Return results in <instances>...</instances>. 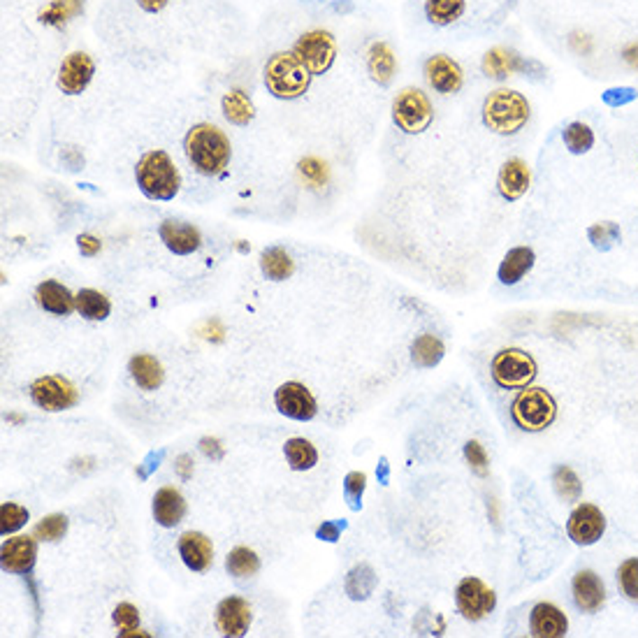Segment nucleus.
Returning a JSON list of instances; mask_svg holds the SVG:
<instances>
[{
	"instance_id": "1",
	"label": "nucleus",
	"mask_w": 638,
	"mask_h": 638,
	"mask_svg": "<svg viewBox=\"0 0 638 638\" xmlns=\"http://www.w3.org/2000/svg\"><path fill=\"white\" fill-rule=\"evenodd\" d=\"M184 149L191 166L202 176H216L226 170L230 163V139L220 128L211 123H198L186 132Z\"/></svg>"
},
{
	"instance_id": "2",
	"label": "nucleus",
	"mask_w": 638,
	"mask_h": 638,
	"mask_svg": "<svg viewBox=\"0 0 638 638\" xmlns=\"http://www.w3.org/2000/svg\"><path fill=\"white\" fill-rule=\"evenodd\" d=\"M263 77L265 86L274 98L298 100L309 91L314 75L302 66V61L292 51H276L265 63Z\"/></svg>"
},
{
	"instance_id": "3",
	"label": "nucleus",
	"mask_w": 638,
	"mask_h": 638,
	"mask_svg": "<svg viewBox=\"0 0 638 638\" xmlns=\"http://www.w3.org/2000/svg\"><path fill=\"white\" fill-rule=\"evenodd\" d=\"M135 179H138L139 191L149 200H175L182 188V175L176 170L175 160L160 149L147 151L139 158Z\"/></svg>"
},
{
	"instance_id": "4",
	"label": "nucleus",
	"mask_w": 638,
	"mask_h": 638,
	"mask_svg": "<svg viewBox=\"0 0 638 638\" xmlns=\"http://www.w3.org/2000/svg\"><path fill=\"white\" fill-rule=\"evenodd\" d=\"M527 98L513 88H497L483 103V123L497 135H516L529 121Z\"/></svg>"
},
{
	"instance_id": "5",
	"label": "nucleus",
	"mask_w": 638,
	"mask_h": 638,
	"mask_svg": "<svg viewBox=\"0 0 638 638\" xmlns=\"http://www.w3.org/2000/svg\"><path fill=\"white\" fill-rule=\"evenodd\" d=\"M511 416L516 425L525 432H544L557 418L555 397L545 388H523V392L513 400Z\"/></svg>"
},
{
	"instance_id": "6",
	"label": "nucleus",
	"mask_w": 638,
	"mask_h": 638,
	"mask_svg": "<svg viewBox=\"0 0 638 638\" xmlns=\"http://www.w3.org/2000/svg\"><path fill=\"white\" fill-rule=\"evenodd\" d=\"M490 372L504 391H523L536 379V360L523 348H504L492 358Z\"/></svg>"
},
{
	"instance_id": "7",
	"label": "nucleus",
	"mask_w": 638,
	"mask_h": 638,
	"mask_svg": "<svg viewBox=\"0 0 638 638\" xmlns=\"http://www.w3.org/2000/svg\"><path fill=\"white\" fill-rule=\"evenodd\" d=\"M435 119V112L429 105V98L416 86L402 88L392 100V121L407 135H420L429 128Z\"/></svg>"
},
{
	"instance_id": "8",
	"label": "nucleus",
	"mask_w": 638,
	"mask_h": 638,
	"mask_svg": "<svg viewBox=\"0 0 638 638\" xmlns=\"http://www.w3.org/2000/svg\"><path fill=\"white\" fill-rule=\"evenodd\" d=\"M292 54L298 56L302 66L307 67L311 75H325L335 66L337 58V42L335 35L330 31H323V28H316V31H309V33L300 35V40L292 47Z\"/></svg>"
},
{
	"instance_id": "9",
	"label": "nucleus",
	"mask_w": 638,
	"mask_h": 638,
	"mask_svg": "<svg viewBox=\"0 0 638 638\" xmlns=\"http://www.w3.org/2000/svg\"><path fill=\"white\" fill-rule=\"evenodd\" d=\"M457 611L463 613L464 620L479 622L495 611L497 595L495 589L488 588L479 578H463L455 589Z\"/></svg>"
},
{
	"instance_id": "10",
	"label": "nucleus",
	"mask_w": 638,
	"mask_h": 638,
	"mask_svg": "<svg viewBox=\"0 0 638 638\" xmlns=\"http://www.w3.org/2000/svg\"><path fill=\"white\" fill-rule=\"evenodd\" d=\"M31 400L44 411H66L79 402V395L63 376H40L31 383Z\"/></svg>"
},
{
	"instance_id": "11",
	"label": "nucleus",
	"mask_w": 638,
	"mask_h": 638,
	"mask_svg": "<svg viewBox=\"0 0 638 638\" xmlns=\"http://www.w3.org/2000/svg\"><path fill=\"white\" fill-rule=\"evenodd\" d=\"M483 72L490 79H507L511 75H532V77H541L545 75L544 66L536 61H527L517 54L516 49H507V47H495L483 56L481 63Z\"/></svg>"
},
{
	"instance_id": "12",
	"label": "nucleus",
	"mask_w": 638,
	"mask_h": 638,
	"mask_svg": "<svg viewBox=\"0 0 638 638\" xmlns=\"http://www.w3.org/2000/svg\"><path fill=\"white\" fill-rule=\"evenodd\" d=\"M274 404L286 418L307 423L319 413L314 395L309 392L307 385L298 383V381H288V383L279 385L274 392Z\"/></svg>"
},
{
	"instance_id": "13",
	"label": "nucleus",
	"mask_w": 638,
	"mask_h": 638,
	"mask_svg": "<svg viewBox=\"0 0 638 638\" xmlns=\"http://www.w3.org/2000/svg\"><path fill=\"white\" fill-rule=\"evenodd\" d=\"M95 75V63L86 51H72L63 58L61 67H58V88L66 95H79L84 94Z\"/></svg>"
},
{
	"instance_id": "14",
	"label": "nucleus",
	"mask_w": 638,
	"mask_h": 638,
	"mask_svg": "<svg viewBox=\"0 0 638 638\" xmlns=\"http://www.w3.org/2000/svg\"><path fill=\"white\" fill-rule=\"evenodd\" d=\"M569 539L578 545H592L604 536L606 516L595 504H578L567 523Z\"/></svg>"
},
{
	"instance_id": "15",
	"label": "nucleus",
	"mask_w": 638,
	"mask_h": 638,
	"mask_svg": "<svg viewBox=\"0 0 638 638\" xmlns=\"http://www.w3.org/2000/svg\"><path fill=\"white\" fill-rule=\"evenodd\" d=\"M425 77H427L429 86L435 88L436 94L444 95L457 94L464 84V72L460 63L453 61L451 56L446 54L429 56L425 61Z\"/></svg>"
},
{
	"instance_id": "16",
	"label": "nucleus",
	"mask_w": 638,
	"mask_h": 638,
	"mask_svg": "<svg viewBox=\"0 0 638 638\" xmlns=\"http://www.w3.org/2000/svg\"><path fill=\"white\" fill-rule=\"evenodd\" d=\"M251 627V606L242 597H226L216 606V629L223 636H244Z\"/></svg>"
},
{
	"instance_id": "17",
	"label": "nucleus",
	"mask_w": 638,
	"mask_h": 638,
	"mask_svg": "<svg viewBox=\"0 0 638 638\" xmlns=\"http://www.w3.org/2000/svg\"><path fill=\"white\" fill-rule=\"evenodd\" d=\"M158 235L163 244L176 256H191L202 247V235H200L198 228L191 226V223H184V220H163L158 228Z\"/></svg>"
},
{
	"instance_id": "18",
	"label": "nucleus",
	"mask_w": 638,
	"mask_h": 638,
	"mask_svg": "<svg viewBox=\"0 0 638 638\" xmlns=\"http://www.w3.org/2000/svg\"><path fill=\"white\" fill-rule=\"evenodd\" d=\"M35 557H38L35 541L31 539V536H14V539H7L5 544H3V551H0V567H3V571L7 573L26 576V573L33 571Z\"/></svg>"
},
{
	"instance_id": "19",
	"label": "nucleus",
	"mask_w": 638,
	"mask_h": 638,
	"mask_svg": "<svg viewBox=\"0 0 638 638\" xmlns=\"http://www.w3.org/2000/svg\"><path fill=\"white\" fill-rule=\"evenodd\" d=\"M529 629H532V636L536 638H562L567 636L569 620L555 604L541 601L532 608Z\"/></svg>"
},
{
	"instance_id": "20",
	"label": "nucleus",
	"mask_w": 638,
	"mask_h": 638,
	"mask_svg": "<svg viewBox=\"0 0 638 638\" xmlns=\"http://www.w3.org/2000/svg\"><path fill=\"white\" fill-rule=\"evenodd\" d=\"M573 604L583 613H597L606 601V588L601 578L589 569H583L573 576Z\"/></svg>"
},
{
	"instance_id": "21",
	"label": "nucleus",
	"mask_w": 638,
	"mask_h": 638,
	"mask_svg": "<svg viewBox=\"0 0 638 638\" xmlns=\"http://www.w3.org/2000/svg\"><path fill=\"white\" fill-rule=\"evenodd\" d=\"M529 184H532V172H529L525 160L511 158L501 166L499 176H497V188H499V195L504 200H508V202L520 200L529 191Z\"/></svg>"
},
{
	"instance_id": "22",
	"label": "nucleus",
	"mask_w": 638,
	"mask_h": 638,
	"mask_svg": "<svg viewBox=\"0 0 638 638\" xmlns=\"http://www.w3.org/2000/svg\"><path fill=\"white\" fill-rule=\"evenodd\" d=\"M179 555L191 571H207L214 562V545L202 532H186L179 539Z\"/></svg>"
},
{
	"instance_id": "23",
	"label": "nucleus",
	"mask_w": 638,
	"mask_h": 638,
	"mask_svg": "<svg viewBox=\"0 0 638 638\" xmlns=\"http://www.w3.org/2000/svg\"><path fill=\"white\" fill-rule=\"evenodd\" d=\"M186 516V501L176 488H160L154 495V517L160 527L172 529Z\"/></svg>"
},
{
	"instance_id": "24",
	"label": "nucleus",
	"mask_w": 638,
	"mask_h": 638,
	"mask_svg": "<svg viewBox=\"0 0 638 638\" xmlns=\"http://www.w3.org/2000/svg\"><path fill=\"white\" fill-rule=\"evenodd\" d=\"M38 304L54 316H67L75 309V298L58 281H42L35 291Z\"/></svg>"
},
{
	"instance_id": "25",
	"label": "nucleus",
	"mask_w": 638,
	"mask_h": 638,
	"mask_svg": "<svg viewBox=\"0 0 638 638\" xmlns=\"http://www.w3.org/2000/svg\"><path fill=\"white\" fill-rule=\"evenodd\" d=\"M367 70L369 77L374 79L379 86H388L397 72L395 54H392L388 42H374L367 51Z\"/></svg>"
},
{
	"instance_id": "26",
	"label": "nucleus",
	"mask_w": 638,
	"mask_h": 638,
	"mask_svg": "<svg viewBox=\"0 0 638 638\" xmlns=\"http://www.w3.org/2000/svg\"><path fill=\"white\" fill-rule=\"evenodd\" d=\"M536 263V256L529 247L511 248L499 265V281L504 286H516Z\"/></svg>"
},
{
	"instance_id": "27",
	"label": "nucleus",
	"mask_w": 638,
	"mask_h": 638,
	"mask_svg": "<svg viewBox=\"0 0 638 638\" xmlns=\"http://www.w3.org/2000/svg\"><path fill=\"white\" fill-rule=\"evenodd\" d=\"M130 376L132 381L142 388V391H158L163 381H166V372L160 367L158 360L154 355H147V353H138L135 358L130 360Z\"/></svg>"
},
{
	"instance_id": "28",
	"label": "nucleus",
	"mask_w": 638,
	"mask_h": 638,
	"mask_svg": "<svg viewBox=\"0 0 638 638\" xmlns=\"http://www.w3.org/2000/svg\"><path fill=\"white\" fill-rule=\"evenodd\" d=\"M220 110H223V116L232 126H248L256 119L254 103H251V98L244 94L242 88H232L230 94L223 95Z\"/></svg>"
},
{
	"instance_id": "29",
	"label": "nucleus",
	"mask_w": 638,
	"mask_h": 638,
	"mask_svg": "<svg viewBox=\"0 0 638 638\" xmlns=\"http://www.w3.org/2000/svg\"><path fill=\"white\" fill-rule=\"evenodd\" d=\"M376 585H379V576H376L374 569L369 564H358V567H353L348 571L344 589L353 601H364L374 595Z\"/></svg>"
},
{
	"instance_id": "30",
	"label": "nucleus",
	"mask_w": 638,
	"mask_h": 638,
	"mask_svg": "<svg viewBox=\"0 0 638 638\" xmlns=\"http://www.w3.org/2000/svg\"><path fill=\"white\" fill-rule=\"evenodd\" d=\"M260 270L267 279L272 281H283L288 276H292L295 272V263H292L291 254L283 251L281 247H272L265 248L263 256H260Z\"/></svg>"
},
{
	"instance_id": "31",
	"label": "nucleus",
	"mask_w": 638,
	"mask_h": 638,
	"mask_svg": "<svg viewBox=\"0 0 638 638\" xmlns=\"http://www.w3.org/2000/svg\"><path fill=\"white\" fill-rule=\"evenodd\" d=\"M444 353H446V348H444V341L439 339V337L435 335H420L418 339L413 341L411 346V360L416 367H436V364L444 360Z\"/></svg>"
},
{
	"instance_id": "32",
	"label": "nucleus",
	"mask_w": 638,
	"mask_h": 638,
	"mask_svg": "<svg viewBox=\"0 0 638 638\" xmlns=\"http://www.w3.org/2000/svg\"><path fill=\"white\" fill-rule=\"evenodd\" d=\"M75 309L88 320H105L112 311L110 300L94 288H84L75 298Z\"/></svg>"
},
{
	"instance_id": "33",
	"label": "nucleus",
	"mask_w": 638,
	"mask_h": 638,
	"mask_svg": "<svg viewBox=\"0 0 638 638\" xmlns=\"http://www.w3.org/2000/svg\"><path fill=\"white\" fill-rule=\"evenodd\" d=\"M283 455H286L292 472H309V469H314L316 463H319V453H316V448L311 446L307 439H300V436L286 441Z\"/></svg>"
},
{
	"instance_id": "34",
	"label": "nucleus",
	"mask_w": 638,
	"mask_h": 638,
	"mask_svg": "<svg viewBox=\"0 0 638 638\" xmlns=\"http://www.w3.org/2000/svg\"><path fill=\"white\" fill-rule=\"evenodd\" d=\"M467 10V0H427L425 14L435 26H451Z\"/></svg>"
},
{
	"instance_id": "35",
	"label": "nucleus",
	"mask_w": 638,
	"mask_h": 638,
	"mask_svg": "<svg viewBox=\"0 0 638 638\" xmlns=\"http://www.w3.org/2000/svg\"><path fill=\"white\" fill-rule=\"evenodd\" d=\"M84 12V0H51L49 5L40 12V22L49 26H63L70 19L79 17Z\"/></svg>"
},
{
	"instance_id": "36",
	"label": "nucleus",
	"mask_w": 638,
	"mask_h": 638,
	"mask_svg": "<svg viewBox=\"0 0 638 638\" xmlns=\"http://www.w3.org/2000/svg\"><path fill=\"white\" fill-rule=\"evenodd\" d=\"M226 569H228V573L235 578H251L258 573L260 560H258V555L251 551V548H244V545H239V548L230 551V555H228Z\"/></svg>"
},
{
	"instance_id": "37",
	"label": "nucleus",
	"mask_w": 638,
	"mask_h": 638,
	"mask_svg": "<svg viewBox=\"0 0 638 638\" xmlns=\"http://www.w3.org/2000/svg\"><path fill=\"white\" fill-rule=\"evenodd\" d=\"M562 138H564L567 149L576 156L588 154V151L595 147V132L583 121L569 123V126L564 128V135H562Z\"/></svg>"
},
{
	"instance_id": "38",
	"label": "nucleus",
	"mask_w": 638,
	"mask_h": 638,
	"mask_svg": "<svg viewBox=\"0 0 638 638\" xmlns=\"http://www.w3.org/2000/svg\"><path fill=\"white\" fill-rule=\"evenodd\" d=\"M553 485H555V492L564 501H578L580 495H583V483L578 479V473L573 472L571 467H567V464H562V467L555 469V473H553Z\"/></svg>"
},
{
	"instance_id": "39",
	"label": "nucleus",
	"mask_w": 638,
	"mask_h": 638,
	"mask_svg": "<svg viewBox=\"0 0 638 638\" xmlns=\"http://www.w3.org/2000/svg\"><path fill=\"white\" fill-rule=\"evenodd\" d=\"M617 585H620L622 595L638 604V557H629L622 562L617 569Z\"/></svg>"
},
{
	"instance_id": "40",
	"label": "nucleus",
	"mask_w": 638,
	"mask_h": 638,
	"mask_svg": "<svg viewBox=\"0 0 638 638\" xmlns=\"http://www.w3.org/2000/svg\"><path fill=\"white\" fill-rule=\"evenodd\" d=\"M588 239L592 242V247L599 251H608L620 242V228L613 220H601L588 230Z\"/></svg>"
},
{
	"instance_id": "41",
	"label": "nucleus",
	"mask_w": 638,
	"mask_h": 638,
	"mask_svg": "<svg viewBox=\"0 0 638 638\" xmlns=\"http://www.w3.org/2000/svg\"><path fill=\"white\" fill-rule=\"evenodd\" d=\"M66 532H67V516H63V513H54V516L44 517L42 523H38V527H35V539L54 544V541H61L63 536H66Z\"/></svg>"
},
{
	"instance_id": "42",
	"label": "nucleus",
	"mask_w": 638,
	"mask_h": 638,
	"mask_svg": "<svg viewBox=\"0 0 638 638\" xmlns=\"http://www.w3.org/2000/svg\"><path fill=\"white\" fill-rule=\"evenodd\" d=\"M28 523V511L19 504H12V501H5L0 507V534L7 536V534L17 532L23 525Z\"/></svg>"
},
{
	"instance_id": "43",
	"label": "nucleus",
	"mask_w": 638,
	"mask_h": 638,
	"mask_svg": "<svg viewBox=\"0 0 638 638\" xmlns=\"http://www.w3.org/2000/svg\"><path fill=\"white\" fill-rule=\"evenodd\" d=\"M300 175H302L304 182L309 184V186H325L328 184V166H325L323 160L314 158V156H307V158L300 160Z\"/></svg>"
},
{
	"instance_id": "44",
	"label": "nucleus",
	"mask_w": 638,
	"mask_h": 638,
	"mask_svg": "<svg viewBox=\"0 0 638 638\" xmlns=\"http://www.w3.org/2000/svg\"><path fill=\"white\" fill-rule=\"evenodd\" d=\"M364 488H367V476H364L363 472H351L346 479H344V495H346L348 507H351L353 511H360V507H363Z\"/></svg>"
},
{
	"instance_id": "45",
	"label": "nucleus",
	"mask_w": 638,
	"mask_h": 638,
	"mask_svg": "<svg viewBox=\"0 0 638 638\" xmlns=\"http://www.w3.org/2000/svg\"><path fill=\"white\" fill-rule=\"evenodd\" d=\"M114 625L119 627V632L128 634L139 629V613L132 604H119L114 608Z\"/></svg>"
},
{
	"instance_id": "46",
	"label": "nucleus",
	"mask_w": 638,
	"mask_h": 638,
	"mask_svg": "<svg viewBox=\"0 0 638 638\" xmlns=\"http://www.w3.org/2000/svg\"><path fill=\"white\" fill-rule=\"evenodd\" d=\"M464 457H467L469 467L479 476L488 473V453H485V448L481 446L479 441H469L467 446H464Z\"/></svg>"
},
{
	"instance_id": "47",
	"label": "nucleus",
	"mask_w": 638,
	"mask_h": 638,
	"mask_svg": "<svg viewBox=\"0 0 638 638\" xmlns=\"http://www.w3.org/2000/svg\"><path fill=\"white\" fill-rule=\"evenodd\" d=\"M636 88L632 86H617V88H608L604 94V103L611 107H622L627 103H634L636 100Z\"/></svg>"
},
{
	"instance_id": "48",
	"label": "nucleus",
	"mask_w": 638,
	"mask_h": 638,
	"mask_svg": "<svg viewBox=\"0 0 638 638\" xmlns=\"http://www.w3.org/2000/svg\"><path fill=\"white\" fill-rule=\"evenodd\" d=\"M344 527H346V523H335V520H330V523H323L316 529V536H319L320 541L335 544V541H339V534Z\"/></svg>"
},
{
	"instance_id": "49",
	"label": "nucleus",
	"mask_w": 638,
	"mask_h": 638,
	"mask_svg": "<svg viewBox=\"0 0 638 638\" xmlns=\"http://www.w3.org/2000/svg\"><path fill=\"white\" fill-rule=\"evenodd\" d=\"M200 335L204 337L207 341H214V344H220V341L226 339V330H223V325L219 323V320H207V323L202 325V330H200Z\"/></svg>"
},
{
	"instance_id": "50",
	"label": "nucleus",
	"mask_w": 638,
	"mask_h": 638,
	"mask_svg": "<svg viewBox=\"0 0 638 638\" xmlns=\"http://www.w3.org/2000/svg\"><path fill=\"white\" fill-rule=\"evenodd\" d=\"M77 247H79V251H82V256H88V258H94L95 254H100V248H103V244H100L98 237H94V235H79L77 237Z\"/></svg>"
},
{
	"instance_id": "51",
	"label": "nucleus",
	"mask_w": 638,
	"mask_h": 638,
	"mask_svg": "<svg viewBox=\"0 0 638 638\" xmlns=\"http://www.w3.org/2000/svg\"><path fill=\"white\" fill-rule=\"evenodd\" d=\"M200 451H202L207 457H211V460L223 457V446H220V441L211 439V436H204V439L200 441Z\"/></svg>"
},
{
	"instance_id": "52",
	"label": "nucleus",
	"mask_w": 638,
	"mask_h": 638,
	"mask_svg": "<svg viewBox=\"0 0 638 638\" xmlns=\"http://www.w3.org/2000/svg\"><path fill=\"white\" fill-rule=\"evenodd\" d=\"M176 473L182 476L184 481H188L193 476V460L191 455H179L176 457Z\"/></svg>"
},
{
	"instance_id": "53",
	"label": "nucleus",
	"mask_w": 638,
	"mask_h": 638,
	"mask_svg": "<svg viewBox=\"0 0 638 638\" xmlns=\"http://www.w3.org/2000/svg\"><path fill=\"white\" fill-rule=\"evenodd\" d=\"M571 47L578 51V54H589V49H592V40H589L588 35L573 33L571 35Z\"/></svg>"
},
{
	"instance_id": "54",
	"label": "nucleus",
	"mask_w": 638,
	"mask_h": 638,
	"mask_svg": "<svg viewBox=\"0 0 638 638\" xmlns=\"http://www.w3.org/2000/svg\"><path fill=\"white\" fill-rule=\"evenodd\" d=\"M622 58H625V63L627 66H632L634 70H638V42H632L625 47V51H622Z\"/></svg>"
},
{
	"instance_id": "55",
	"label": "nucleus",
	"mask_w": 638,
	"mask_h": 638,
	"mask_svg": "<svg viewBox=\"0 0 638 638\" xmlns=\"http://www.w3.org/2000/svg\"><path fill=\"white\" fill-rule=\"evenodd\" d=\"M63 158L67 160V166H70L72 170H79V167L84 166V156L79 154L77 149H72V147H67V149L63 151Z\"/></svg>"
},
{
	"instance_id": "56",
	"label": "nucleus",
	"mask_w": 638,
	"mask_h": 638,
	"mask_svg": "<svg viewBox=\"0 0 638 638\" xmlns=\"http://www.w3.org/2000/svg\"><path fill=\"white\" fill-rule=\"evenodd\" d=\"M167 3H170V0H138V5L142 7L144 12H149V14H156V12L166 10Z\"/></svg>"
},
{
	"instance_id": "57",
	"label": "nucleus",
	"mask_w": 638,
	"mask_h": 638,
	"mask_svg": "<svg viewBox=\"0 0 638 638\" xmlns=\"http://www.w3.org/2000/svg\"><path fill=\"white\" fill-rule=\"evenodd\" d=\"M388 479H391V469H388V463H385V460H381V464H379V481L383 485H388Z\"/></svg>"
},
{
	"instance_id": "58",
	"label": "nucleus",
	"mask_w": 638,
	"mask_h": 638,
	"mask_svg": "<svg viewBox=\"0 0 638 638\" xmlns=\"http://www.w3.org/2000/svg\"><path fill=\"white\" fill-rule=\"evenodd\" d=\"M335 10H337V12H341V10H346V12H351V10H353V7H351V5H348V3H346V5H344V3H337V5H335Z\"/></svg>"
}]
</instances>
